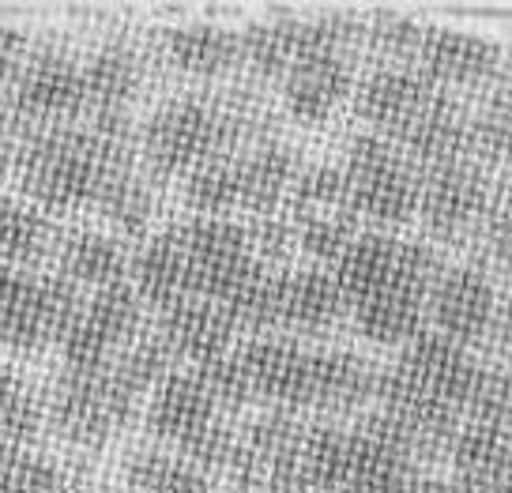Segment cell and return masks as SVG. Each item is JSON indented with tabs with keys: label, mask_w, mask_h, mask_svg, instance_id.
Returning <instances> with one entry per match:
<instances>
[{
	"label": "cell",
	"mask_w": 512,
	"mask_h": 493,
	"mask_svg": "<svg viewBox=\"0 0 512 493\" xmlns=\"http://www.w3.org/2000/svg\"><path fill=\"white\" fill-rule=\"evenodd\" d=\"M377 373L381 369L351 350H317L313 354V399L309 414L339 418L358 414L377 396Z\"/></svg>",
	"instance_id": "44dd1931"
},
{
	"label": "cell",
	"mask_w": 512,
	"mask_h": 493,
	"mask_svg": "<svg viewBox=\"0 0 512 493\" xmlns=\"http://www.w3.org/2000/svg\"><path fill=\"white\" fill-rule=\"evenodd\" d=\"M464 422H486L512 433V373L501 366H482L479 384L471 392Z\"/></svg>",
	"instance_id": "74e56055"
},
{
	"label": "cell",
	"mask_w": 512,
	"mask_h": 493,
	"mask_svg": "<svg viewBox=\"0 0 512 493\" xmlns=\"http://www.w3.org/2000/svg\"><path fill=\"white\" fill-rule=\"evenodd\" d=\"M61 234L46 211L23 204L16 196H0V264L19 271H38L57 260Z\"/></svg>",
	"instance_id": "cb8c5ba5"
},
{
	"label": "cell",
	"mask_w": 512,
	"mask_h": 493,
	"mask_svg": "<svg viewBox=\"0 0 512 493\" xmlns=\"http://www.w3.org/2000/svg\"><path fill=\"white\" fill-rule=\"evenodd\" d=\"M19 68H23V34L0 23V95H4V87L16 83Z\"/></svg>",
	"instance_id": "ab89813d"
},
{
	"label": "cell",
	"mask_w": 512,
	"mask_h": 493,
	"mask_svg": "<svg viewBox=\"0 0 512 493\" xmlns=\"http://www.w3.org/2000/svg\"><path fill=\"white\" fill-rule=\"evenodd\" d=\"M298 230V253L313 264H332L336 268L339 256L354 245L358 230V215L354 211H332V215H309V219H290Z\"/></svg>",
	"instance_id": "e575fe53"
},
{
	"label": "cell",
	"mask_w": 512,
	"mask_h": 493,
	"mask_svg": "<svg viewBox=\"0 0 512 493\" xmlns=\"http://www.w3.org/2000/svg\"><path fill=\"white\" fill-rule=\"evenodd\" d=\"M128 268L132 264H128L121 241L98 234V230H72V234H64L61 249H57V275L68 279L76 290H106L128 283Z\"/></svg>",
	"instance_id": "d4e9b609"
},
{
	"label": "cell",
	"mask_w": 512,
	"mask_h": 493,
	"mask_svg": "<svg viewBox=\"0 0 512 493\" xmlns=\"http://www.w3.org/2000/svg\"><path fill=\"white\" fill-rule=\"evenodd\" d=\"M482 238H486L497 264L512 271V219H505V215H486Z\"/></svg>",
	"instance_id": "60d3db41"
},
{
	"label": "cell",
	"mask_w": 512,
	"mask_h": 493,
	"mask_svg": "<svg viewBox=\"0 0 512 493\" xmlns=\"http://www.w3.org/2000/svg\"><path fill=\"white\" fill-rule=\"evenodd\" d=\"M287 219H309V215H332V211H354L351 181L343 166H305L298 170L287 196Z\"/></svg>",
	"instance_id": "f1b7e54d"
},
{
	"label": "cell",
	"mask_w": 512,
	"mask_h": 493,
	"mask_svg": "<svg viewBox=\"0 0 512 493\" xmlns=\"http://www.w3.org/2000/svg\"><path fill=\"white\" fill-rule=\"evenodd\" d=\"M347 317V298L336 275L324 268L275 271L272 332L324 335Z\"/></svg>",
	"instance_id": "9a60e30c"
},
{
	"label": "cell",
	"mask_w": 512,
	"mask_h": 493,
	"mask_svg": "<svg viewBox=\"0 0 512 493\" xmlns=\"http://www.w3.org/2000/svg\"><path fill=\"white\" fill-rule=\"evenodd\" d=\"M140 57L125 42L102 46L83 64V91H87V117H125L128 102L140 87Z\"/></svg>",
	"instance_id": "484cf974"
},
{
	"label": "cell",
	"mask_w": 512,
	"mask_h": 493,
	"mask_svg": "<svg viewBox=\"0 0 512 493\" xmlns=\"http://www.w3.org/2000/svg\"><path fill=\"white\" fill-rule=\"evenodd\" d=\"M467 159L486 166L512 170V98L494 91L486 106L471 113L467 125Z\"/></svg>",
	"instance_id": "1f68e13d"
},
{
	"label": "cell",
	"mask_w": 512,
	"mask_h": 493,
	"mask_svg": "<svg viewBox=\"0 0 512 493\" xmlns=\"http://www.w3.org/2000/svg\"><path fill=\"white\" fill-rule=\"evenodd\" d=\"M452 482L467 493H497L512 478V433L486 422H464L448 448Z\"/></svg>",
	"instance_id": "ffe728a7"
},
{
	"label": "cell",
	"mask_w": 512,
	"mask_h": 493,
	"mask_svg": "<svg viewBox=\"0 0 512 493\" xmlns=\"http://www.w3.org/2000/svg\"><path fill=\"white\" fill-rule=\"evenodd\" d=\"M147 433L162 441L174 456L200 467L204 475H230L238 433L223 422V411L196 373L174 369L155 388L147 407Z\"/></svg>",
	"instance_id": "3957f363"
},
{
	"label": "cell",
	"mask_w": 512,
	"mask_h": 493,
	"mask_svg": "<svg viewBox=\"0 0 512 493\" xmlns=\"http://www.w3.org/2000/svg\"><path fill=\"white\" fill-rule=\"evenodd\" d=\"M0 493H64V478L46 456L0 441Z\"/></svg>",
	"instance_id": "d590c367"
},
{
	"label": "cell",
	"mask_w": 512,
	"mask_h": 493,
	"mask_svg": "<svg viewBox=\"0 0 512 493\" xmlns=\"http://www.w3.org/2000/svg\"><path fill=\"white\" fill-rule=\"evenodd\" d=\"M497 287L479 264H456L441 268L430 290V324L460 347H479L497 328Z\"/></svg>",
	"instance_id": "5bb4252c"
},
{
	"label": "cell",
	"mask_w": 512,
	"mask_h": 493,
	"mask_svg": "<svg viewBox=\"0 0 512 493\" xmlns=\"http://www.w3.org/2000/svg\"><path fill=\"white\" fill-rule=\"evenodd\" d=\"M422 34H426V27L400 16V12H373V16L362 19V46L396 64H407L411 57H418Z\"/></svg>",
	"instance_id": "8d00e7d4"
},
{
	"label": "cell",
	"mask_w": 512,
	"mask_h": 493,
	"mask_svg": "<svg viewBox=\"0 0 512 493\" xmlns=\"http://www.w3.org/2000/svg\"><path fill=\"white\" fill-rule=\"evenodd\" d=\"M347 181H351L354 215L366 223L403 226L418 215V189L422 174L403 159L396 147L377 132H362L347 144Z\"/></svg>",
	"instance_id": "8992f818"
},
{
	"label": "cell",
	"mask_w": 512,
	"mask_h": 493,
	"mask_svg": "<svg viewBox=\"0 0 512 493\" xmlns=\"http://www.w3.org/2000/svg\"><path fill=\"white\" fill-rule=\"evenodd\" d=\"M140 399L144 392L117 362L102 369H61L57 384L49 388L46 422L68 445L98 448L136 418Z\"/></svg>",
	"instance_id": "277c9868"
},
{
	"label": "cell",
	"mask_w": 512,
	"mask_h": 493,
	"mask_svg": "<svg viewBox=\"0 0 512 493\" xmlns=\"http://www.w3.org/2000/svg\"><path fill=\"white\" fill-rule=\"evenodd\" d=\"M155 332L166 339V347L174 350L177 362H192V369H204L234 350L238 324L223 302L189 298V302L159 313Z\"/></svg>",
	"instance_id": "ac0fdd59"
},
{
	"label": "cell",
	"mask_w": 512,
	"mask_h": 493,
	"mask_svg": "<svg viewBox=\"0 0 512 493\" xmlns=\"http://www.w3.org/2000/svg\"><path fill=\"white\" fill-rule=\"evenodd\" d=\"M494 185L479 162L460 159L448 166H433L422 174L418 189V219L426 226V234L445 245L482 234L486 215H490Z\"/></svg>",
	"instance_id": "7c38bea8"
},
{
	"label": "cell",
	"mask_w": 512,
	"mask_h": 493,
	"mask_svg": "<svg viewBox=\"0 0 512 493\" xmlns=\"http://www.w3.org/2000/svg\"><path fill=\"white\" fill-rule=\"evenodd\" d=\"M494 91H501V95L512 98V57L505 61V68H501V80L494 83Z\"/></svg>",
	"instance_id": "f6af8a7d"
},
{
	"label": "cell",
	"mask_w": 512,
	"mask_h": 493,
	"mask_svg": "<svg viewBox=\"0 0 512 493\" xmlns=\"http://www.w3.org/2000/svg\"><path fill=\"white\" fill-rule=\"evenodd\" d=\"M12 155H16V140H12V136L0 128V177L12 170Z\"/></svg>",
	"instance_id": "ee69618b"
},
{
	"label": "cell",
	"mask_w": 512,
	"mask_h": 493,
	"mask_svg": "<svg viewBox=\"0 0 512 493\" xmlns=\"http://www.w3.org/2000/svg\"><path fill=\"white\" fill-rule=\"evenodd\" d=\"M494 339H497V354H501V369L512 373V290L501 298V305H497Z\"/></svg>",
	"instance_id": "b9f144b4"
},
{
	"label": "cell",
	"mask_w": 512,
	"mask_h": 493,
	"mask_svg": "<svg viewBox=\"0 0 512 493\" xmlns=\"http://www.w3.org/2000/svg\"><path fill=\"white\" fill-rule=\"evenodd\" d=\"M294 177H298V159L279 140H264V144L241 151V207L253 211L256 219L279 215Z\"/></svg>",
	"instance_id": "4316f807"
},
{
	"label": "cell",
	"mask_w": 512,
	"mask_h": 493,
	"mask_svg": "<svg viewBox=\"0 0 512 493\" xmlns=\"http://www.w3.org/2000/svg\"><path fill=\"white\" fill-rule=\"evenodd\" d=\"M177 241L185 249L189 264L192 298H208V302L230 305L245 287H253L264 275V264L253 256L245 226L230 219H185L174 226Z\"/></svg>",
	"instance_id": "ba28073f"
},
{
	"label": "cell",
	"mask_w": 512,
	"mask_h": 493,
	"mask_svg": "<svg viewBox=\"0 0 512 493\" xmlns=\"http://www.w3.org/2000/svg\"><path fill=\"white\" fill-rule=\"evenodd\" d=\"M162 49L177 72L196 80H215L241 61V34H230L215 23H185L166 31Z\"/></svg>",
	"instance_id": "83f0119b"
},
{
	"label": "cell",
	"mask_w": 512,
	"mask_h": 493,
	"mask_svg": "<svg viewBox=\"0 0 512 493\" xmlns=\"http://www.w3.org/2000/svg\"><path fill=\"white\" fill-rule=\"evenodd\" d=\"M384 493H467V490H460L456 482H441V478L418 471V475L403 478L400 486H392V490H384Z\"/></svg>",
	"instance_id": "7bdbcfd3"
},
{
	"label": "cell",
	"mask_w": 512,
	"mask_h": 493,
	"mask_svg": "<svg viewBox=\"0 0 512 493\" xmlns=\"http://www.w3.org/2000/svg\"><path fill=\"white\" fill-rule=\"evenodd\" d=\"M128 271H132V290L140 294V302H147L159 313L192 298L189 264H185V249L177 241L174 226L147 241L144 249L132 256Z\"/></svg>",
	"instance_id": "603a6c76"
},
{
	"label": "cell",
	"mask_w": 512,
	"mask_h": 493,
	"mask_svg": "<svg viewBox=\"0 0 512 493\" xmlns=\"http://www.w3.org/2000/svg\"><path fill=\"white\" fill-rule=\"evenodd\" d=\"M418 68H422L441 91L486 87V83L501 80L505 53H501L497 42L479 38V34L448 31V27H426L422 46H418Z\"/></svg>",
	"instance_id": "e0dca14e"
},
{
	"label": "cell",
	"mask_w": 512,
	"mask_h": 493,
	"mask_svg": "<svg viewBox=\"0 0 512 493\" xmlns=\"http://www.w3.org/2000/svg\"><path fill=\"white\" fill-rule=\"evenodd\" d=\"M98 215L110 219L125 238H144L147 219H151V192L144 177L136 174V166H125L106 181V189L98 196Z\"/></svg>",
	"instance_id": "836d02e7"
},
{
	"label": "cell",
	"mask_w": 512,
	"mask_h": 493,
	"mask_svg": "<svg viewBox=\"0 0 512 493\" xmlns=\"http://www.w3.org/2000/svg\"><path fill=\"white\" fill-rule=\"evenodd\" d=\"M125 478L136 493H215L211 475L170 452H136L125 463Z\"/></svg>",
	"instance_id": "f546056e"
},
{
	"label": "cell",
	"mask_w": 512,
	"mask_h": 493,
	"mask_svg": "<svg viewBox=\"0 0 512 493\" xmlns=\"http://www.w3.org/2000/svg\"><path fill=\"white\" fill-rule=\"evenodd\" d=\"M354 87V68L347 53H313L298 61L283 80V102L298 125L328 121Z\"/></svg>",
	"instance_id": "d6986e66"
},
{
	"label": "cell",
	"mask_w": 512,
	"mask_h": 493,
	"mask_svg": "<svg viewBox=\"0 0 512 493\" xmlns=\"http://www.w3.org/2000/svg\"><path fill=\"white\" fill-rule=\"evenodd\" d=\"M305 433L309 418L287 411H264L238 433L230 478L245 493H305Z\"/></svg>",
	"instance_id": "8fae6325"
},
{
	"label": "cell",
	"mask_w": 512,
	"mask_h": 493,
	"mask_svg": "<svg viewBox=\"0 0 512 493\" xmlns=\"http://www.w3.org/2000/svg\"><path fill=\"white\" fill-rule=\"evenodd\" d=\"M136 166L128 117H91L87 125H53L16 136L12 174L38 211L95 207L117 170Z\"/></svg>",
	"instance_id": "6da1fadb"
},
{
	"label": "cell",
	"mask_w": 512,
	"mask_h": 493,
	"mask_svg": "<svg viewBox=\"0 0 512 493\" xmlns=\"http://www.w3.org/2000/svg\"><path fill=\"white\" fill-rule=\"evenodd\" d=\"M362 42V16L268 19L241 31V61L260 80H287V72L313 53H351Z\"/></svg>",
	"instance_id": "30bf717a"
},
{
	"label": "cell",
	"mask_w": 512,
	"mask_h": 493,
	"mask_svg": "<svg viewBox=\"0 0 512 493\" xmlns=\"http://www.w3.org/2000/svg\"><path fill=\"white\" fill-rule=\"evenodd\" d=\"M332 275H336L339 290L347 298V313H351V305L366 302L381 290H433L437 275H441V260L422 241L396 238V234H384V230H362L351 249L339 256Z\"/></svg>",
	"instance_id": "52a82bcc"
},
{
	"label": "cell",
	"mask_w": 512,
	"mask_h": 493,
	"mask_svg": "<svg viewBox=\"0 0 512 493\" xmlns=\"http://www.w3.org/2000/svg\"><path fill=\"white\" fill-rule=\"evenodd\" d=\"M144 332V309L132 283L95 290L83 298L72 328L61 339L64 369H102Z\"/></svg>",
	"instance_id": "4fadbf2b"
},
{
	"label": "cell",
	"mask_w": 512,
	"mask_h": 493,
	"mask_svg": "<svg viewBox=\"0 0 512 493\" xmlns=\"http://www.w3.org/2000/svg\"><path fill=\"white\" fill-rule=\"evenodd\" d=\"M253 256L268 271H287L290 256L298 253V230L287 215H260L256 223L245 226Z\"/></svg>",
	"instance_id": "f35d334b"
},
{
	"label": "cell",
	"mask_w": 512,
	"mask_h": 493,
	"mask_svg": "<svg viewBox=\"0 0 512 493\" xmlns=\"http://www.w3.org/2000/svg\"><path fill=\"white\" fill-rule=\"evenodd\" d=\"M80 290L61 275L0 264V343L23 354L61 347L80 313Z\"/></svg>",
	"instance_id": "5b68a950"
},
{
	"label": "cell",
	"mask_w": 512,
	"mask_h": 493,
	"mask_svg": "<svg viewBox=\"0 0 512 493\" xmlns=\"http://www.w3.org/2000/svg\"><path fill=\"white\" fill-rule=\"evenodd\" d=\"M497 493H512V478H509V482H505V486H501Z\"/></svg>",
	"instance_id": "bcb514c9"
},
{
	"label": "cell",
	"mask_w": 512,
	"mask_h": 493,
	"mask_svg": "<svg viewBox=\"0 0 512 493\" xmlns=\"http://www.w3.org/2000/svg\"><path fill=\"white\" fill-rule=\"evenodd\" d=\"M185 204L204 219H223L241 207V155L204 162L185 177Z\"/></svg>",
	"instance_id": "4dcf8cb0"
},
{
	"label": "cell",
	"mask_w": 512,
	"mask_h": 493,
	"mask_svg": "<svg viewBox=\"0 0 512 493\" xmlns=\"http://www.w3.org/2000/svg\"><path fill=\"white\" fill-rule=\"evenodd\" d=\"M264 140H272L268 113L249 95H185L144 125V162L159 181L189 177L204 162L241 155Z\"/></svg>",
	"instance_id": "7a4b0ae2"
},
{
	"label": "cell",
	"mask_w": 512,
	"mask_h": 493,
	"mask_svg": "<svg viewBox=\"0 0 512 493\" xmlns=\"http://www.w3.org/2000/svg\"><path fill=\"white\" fill-rule=\"evenodd\" d=\"M80 113H87L83 68L61 49H42L19 68L8 106H0V128L16 140L34 128L72 125Z\"/></svg>",
	"instance_id": "9c48e42d"
},
{
	"label": "cell",
	"mask_w": 512,
	"mask_h": 493,
	"mask_svg": "<svg viewBox=\"0 0 512 493\" xmlns=\"http://www.w3.org/2000/svg\"><path fill=\"white\" fill-rule=\"evenodd\" d=\"M46 422V407L16 369L0 366V441L34 445Z\"/></svg>",
	"instance_id": "d6a6232c"
},
{
	"label": "cell",
	"mask_w": 512,
	"mask_h": 493,
	"mask_svg": "<svg viewBox=\"0 0 512 493\" xmlns=\"http://www.w3.org/2000/svg\"><path fill=\"white\" fill-rule=\"evenodd\" d=\"M347 317L354 320V328L366 335L369 343L377 347H407L415 343L430 320V290L422 287H396V290H381L366 302L351 305Z\"/></svg>",
	"instance_id": "7402d4cb"
},
{
	"label": "cell",
	"mask_w": 512,
	"mask_h": 493,
	"mask_svg": "<svg viewBox=\"0 0 512 493\" xmlns=\"http://www.w3.org/2000/svg\"><path fill=\"white\" fill-rule=\"evenodd\" d=\"M437 83L411 64H384L369 76L358 95H354V113L366 121L377 136H384L388 144L400 136L403 128L415 121L418 113L437 98Z\"/></svg>",
	"instance_id": "2e32d148"
}]
</instances>
